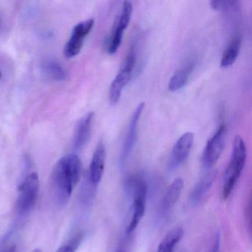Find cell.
<instances>
[{"label": "cell", "instance_id": "8", "mask_svg": "<svg viewBox=\"0 0 252 252\" xmlns=\"http://www.w3.org/2000/svg\"><path fill=\"white\" fill-rule=\"evenodd\" d=\"M144 108V103H141L133 112L130 122H129V127H128L127 133L125 137L124 141L123 147L120 155V165L123 166L126 163V160L132 153L137 140H138V122L141 119L143 110Z\"/></svg>", "mask_w": 252, "mask_h": 252}, {"label": "cell", "instance_id": "19", "mask_svg": "<svg viewBox=\"0 0 252 252\" xmlns=\"http://www.w3.org/2000/svg\"><path fill=\"white\" fill-rule=\"evenodd\" d=\"M82 239H83L82 233H78L67 244L61 246L57 252H76L79 245L82 243Z\"/></svg>", "mask_w": 252, "mask_h": 252}, {"label": "cell", "instance_id": "21", "mask_svg": "<svg viewBox=\"0 0 252 252\" xmlns=\"http://www.w3.org/2000/svg\"><path fill=\"white\" fill-rule=\"evenodd\" d=\"M2 252H16V246H10V247H8V249H5V250Z\"/></svg>", "mask_w": 252, "mask_h": 252}, {"label": "cell", "instance_id": "11", "mask_svg": "<svg viewBox=\"0 0 252 252\" xmlns=\"http://www.w3.org/2000/svg\"><path fill=\"white\" fill-rule=\"evenodd\" d=\"M106 149L103 142H99L95 148L90 166L89 179L94 185L101 181L105 166Z\"/></svg>", "mask_w": 252, "mask_h": 252}, {"label": "cell", "instance_id": "7", "mask_svg": "<svg viewBox=\"0 0 252 252\" xmlns=\"http://www.w3.org/2000/svg\"><path fill=\"white\" fill-rule=\"evenodd\" d=\"M94 26V20L91 19L78 23L73 28L71 36L64 48V55L66 58H73L80 53L83 47L84 41L91 33Z\"/></svg>", "mask_w": 252, "mask_h": 252}, {"label": "cell", "instance_id": "13", "mask_svg": "<svg viewBox=\"0 0 252 252\" xmlns=\"http://www.w3.org/2000/svg\"><path fill=\"white\" fill-rule=\"evenodd\" d=\"M194 66H195L194 63L191 62L176 70L169 80V85H168L169 91L172 92H176L184 88L194 70Z\"/></svg>", "mask_w": 252, "mask_h": 252}, {"label": "cell", "instance_id": "2", "mask_svg": "<svg viewBox=\"0 0 252 252\" xmlns=\"http://www.w3.org/2000/svg\"><path fill=\"white\" fill-rule=\"evenodd\" d=\"M247 150L246 144L240 135H237L233 141L231 160L224 175L222 196L227 199L232 192L239 178L243 172L246 163Z\"/></svg>", "mask_w": 252, "mask_h": 252}, {"label": "cell", "instance_id": "12", "mask_svg": "<svg viewBox=\"0 0 252 252\" xmlns=\"http://www.w3.org/2000/svg\"><path fill=\"white\" fill-rule=\"evenodd\" d=\"M217 176L218 172L213 170L208 172L199 180L190 194L189 200L191 204H198L203 200L206 193L212 188Z\"/></svg>", "mask_w": 252, "mask_h": 252}, {"label": "cell", "instance_id": "5", "mask_svg": "<svg viewBox=\"0 0 252 252\" xmlns=\"http://www.w3.org/2000/svg\"><path fill=\"white\" fill-rule=\"evenodd\" d=\"M39 189V175L36 172H32L26 176L19 187L17 199V210L20 214L30 212L35 206Z\"/></svg>", "mask_w": 252, "mask_h": 252}, {"label": "cell", "instance_id": "23", "mask_svg": "<svg viewBox=\"0 0 252 252\" xmlns=\"http://www.w3.org/2000/svg\"><path fill=\"white\" fill-rule=\"evenodd\" d=\"M1 78H2V73L0 72V79H1Z\"/></svg>", "mask_w": 252, "mask_h": 252}, {"label": "cell", "instance_id": "24", "mask_svg": "<svg viewBox=\"0 0 252 252\" xmlns=\"http://www.w3.org/2000/svg\"><path fill=\"white\" fill-rule=\"evenodd\" d=\"M124 252V251H119V252Z\"/></svg>", "mask_w": 252, "mask_h": 252}, {"label": "cell", "instance_id": "10", "mask_svg": "<svg viewBox=\"0 0 252 252\" xmlns=\"http://www.w3.org/2000/svg\"><path fill=\"white\" fill-rule=\"evenodd\" d=\"M94 119V112H89L78 122L73 139V145L75 150H82L88 144L91 138Z\"/></svg>", "mask_w": 252, "mask_h": 252}, {"label": "cell", "instance_id": "6", "mask_svg": "<svg viewBox=\"0 0 252 252\" xmlns=\"http://www.w3.org/2000/svg\"><path fill=\"white\" fill-rule=\"evenodd\" d=\"M226 138V127L225 125L219 126L216 132L208 141L202 156V162L206 168H211L219 160Z\"/></svg>", "mask_w": 252, "mask_h": 252}, {"label": "cell", "instance_id": "1", "mask_svg": "<svg viewBox=\"0 0 252 252\" xmlns=\"http://www.w3.org/2000/svg\"><path fill=\"white\" fill-rule=\"evenodd\" d=\"M82 163L79 156L67 155L54 166L50 178L51 194L58 204L67 203L72 192L80 181Z\"/></svg>", "mask_w": 252, "mask_h": 252}, {"label": "cell", "instance_id": "4", "mask_svg": "<svg viewBox=\"0 0 252 252\" xmlns=\"http://www.w3.org/2000/svg\"><path fill=\"white\" fill-rule=\"evenodd\" d=\"M136 48H135V46L132 45L126 54L122 70L118 73L110 86V92H109V101L111 105L114 106L118 104L124 88L132 79V73H133L134 67L136 64Z\"/></svg>", "mask_w": 252, "mask_h": 252}, {"label": "cell", "instance_id": "15", "mask_svg": "<svg viewBox=\"0 0 252 252\" xmlns=\"http://www.w3.org/2000/svg\"><path fill=\"white\" fill-rule=\"evenodd\" d=\"M41 68L43 74L48 79L57 82H62L67 79V73L65 69L54 60H45L41 64Z\"/></svg>", "mask_w": 252, "mask_h": 252}, {"label": "cell", "instance_id": "16", "mask_svg": "<svg viewBox=\"0 0 252 252\" xmlns=\"http://www.w3.org/2000/svg\"><path fill=\"white\" fill-rule=\"evenodd\" d=\"M240 47H241L240 38L237 36H234L222 54L220 60V67L222 68H227L235 63L240 54Z\"/></svg>", "mask_w": 252, "mask_h": 252}, {"label": "cell", "instance_id": "20", "mask_svg": "<svg viewBox=\"0 0 252 252\" xmlns=\"http://www.w3.org/2000/svg\"><path fill=\"white\" fill-rule=\"evenodd\" d=\"M209 252H220V235L219 233L215 237L213 246Z\"/></svg>", "mask_w": 252, "mask_h": 252}, {"label": "cell", "instance_id": "22", "mask_svg": "<svg viewBox=\"0 0 252 252\" xmlns=\"http://www.w3.org/2000/svg\"><path fill=\"white\" fill-rule=\"evenodd\" d=\"M32 252H42V250H40V249H35V250L32 251Z\"/></svg>", "mask_w": 252, "mask_h": 252}, {"label": "cell", "instance_id": "17", "mask_svg": "<svg viewBox=\"0 0 252 252\" xmlns=\"http://www.w3.org/2000/svg\"><path fill=\"white\" fill-rule=\"evenodd\" d=\"M184 230L181 227L172 228L160 242L157 252H174L175 246L181 241Z\"/></svg>", "mask_w": 252, "mask_h": 252}, {"label": "cell", "instance_id": "9", "mask_svg": "<svg viewBox=\"0 0 252 252\" xmlns=\"http://www.w3.org/2000/svg\"><path fill=\"white\" fill-rule=\"evenodd\" d=\"M194 134L190 132L183 134L178 138L171 156V166L172 168L178 167L187 160L194 144Z\"/></svg>", "mask_w": 252, "mask_h": 252}, {"label": "cell", "instance_id": "3", "mask_svg": "<svg viewBox=\"0 0 252 252\" xmlns=\"http://www.w3.org/2000/svg\"><path fill=\"white\" fill-rule=\"evenodd\" d=\"M126 187L132 198L126 226V232L129 234L136 228L145 213L147 186L144 180L132 178Z\"/></svg>", "mask_w": 252, "mask_h": 252}, {"label": "cell", "instance_id": "18", "mask_svg": "<svg viewBox=\"0 0 252 252\" xmlns=\"http://www.w3.org/2000/svg\"><path fill=\"white\" fill-rule=\"evenodd\" d=\"M125 28L121 25L116 23L112 33L111 37L108 42V46H107V52L109 54H115L117 52L122 44V39H123L124 33L125 32Z\"/></svg>", "mask_w": 252, "mask_h": 252}, {"label": "cell", "instance_id": "14", "mask_svg": "<svg viewBox=\"0 0 252 252\" xmlns=\"http://www.w3.org/2000/svg\"><path fill=\"white\" fill-rule=\"evenodd\" d=\"M184 187V181L182 178H178L174 180L173 182L168 187L162 201L161 207L163 212L169 210L176 204L179 200Z\"/></svg>", "mask_w": 252, "mask_h": 252}]
</instances>
